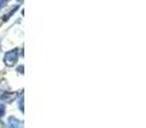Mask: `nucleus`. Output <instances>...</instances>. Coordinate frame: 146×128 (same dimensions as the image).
Segmentation results:
<instances>
[{"mask_svg":"<svg viewBox=\"0 0 146 128\" xmlns=\"http://www.w3.org/2000/svg\"><path fill=\"white\" fill-rule=\"evenodd\" d=\"M4 114H5V106L3 103H0V118H1Z\"/></svg>","mask_w":146,"mask_h":128,"instance_id":"423d86ee","label":"nucleus"},{"mask_svg":"<svg viewBox=\"0 0 146 128\" xmlns=\"http://www.w3.org/2000/svg\"><path fill=\"white\" fill-rule=\"evenodd\" d=\"M18 56H19V50L17 48L13 49V50H9L5 53L4 55V64L7 67H13L18 60Z\"/></svg>","mask_w":146,"mask_h":128,"instance_id":"f257e3e1","label":"nucleus"},{"mask_svg":"<svg viewBox=\"0 0 146 128\" xmlns=\"http://www.w3.org/2000/svg\"><path fill=\"white\" fill-rule=\"evenodd\" d=\"M9 126L12 128H22V123H21V121H18L17 118L10 117L9 118Z\"/></svg>","mask_w":146,"mask_h":128,"instance_id":"7ed1b4c3","label":"nucleus"},{"mask_svg":"<svg viewBox=\"0 0 146 128\" xmlns=\"http://www.w3.org/2000/svg\"><path fill=\"white\" fill-rule=\"evenodd\" d=\"M14 97H15L14 92H3L0 95V100H3V103H10Z\"/></svg>","mask_w":146,"mask_h":128,"instance_id":"f03ea898","label":"nucleus"},{"mask_svg":"<svg viewBox=\"0 0 146 128\" xmlns=\"http://www.w3.org/2000/svg\"><path fill=\"white\" fill-rule=\"evenodd\" d=\"M1 8H3V4H1V3H0V9H1Z\"/></svg>","mask_w":146,"mask_h":128,"instance_id":"6e6552de","label":"nucleus"},{"mask_svg":"<svg viewBox=\"0 0 146 128\" xmlns=\"http://www.w3.org/2000/svg\"><path fill=\"white\" fill-rule=\"evenodd\" d=\"M17 9H18V5H14V7H13L12 9H10V12L8 13L7 15H4V18H3V21H4V22H7V21L9 19V17H10V15H12V14H14V13H15V10H17Z\"/></svg>","mask_w":146,"mask_h":128,"instance_id":"20e7f679","label":"nucleus"},{"mask_svg":"<svg viewBox=\"0 0 146 128\" xmlns=\"http://www.w3.org/2000/svg\"><path fill=\"white\" fill-rule=\"evenodd\" d=\"M17 72L19 73V74H22V73H23V65H19V67L17 68Z\"/></svg>","mask_w":146,"mask_h":128,"instance_id":"0eeeda50","label":"nucleus"},{"mask_svg":"<svg viewBox=\"0 0 146 128\" xmlns=\"http://www.w3.org/2000/svg\"><path fill=\"white\" fill-rule=\"evenodd\" d=\"M22 91H19V97H18V106H19V110L23 111V96H22Z\"/></svg>","mask_w":146,"mask_h":128,"instance_id":"39448f33","label":"nucleus"}]
</instances>
